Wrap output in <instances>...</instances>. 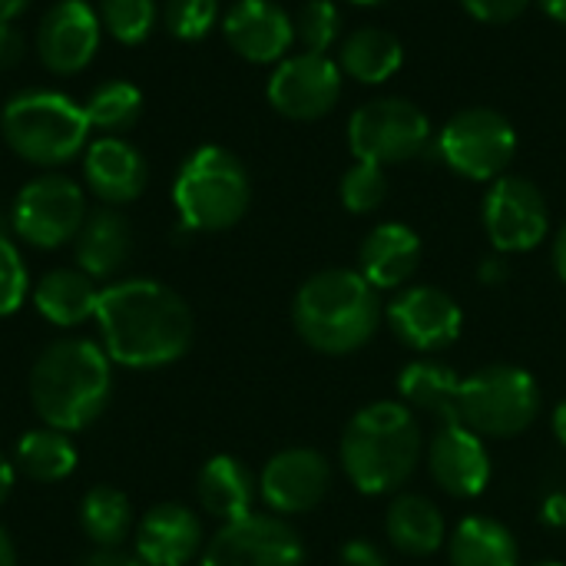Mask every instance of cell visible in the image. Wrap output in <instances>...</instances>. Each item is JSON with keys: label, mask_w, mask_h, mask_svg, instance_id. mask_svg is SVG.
<instances>
[{"label": "cell", "mask_w": 566, "mask_h": 566, "mask_svg": "<svg viewBox=\"0 0 566 566\" xmlns=\"http://www.w3.org/2000/svg\"><path fill=\"white\" fill-rule=\"evenodd\" d=\"M10 491H13V468H10V461L0 454V504L10 497Z\"/></svg>", "instance_id": "cell-45"}, {"label": "cell", "mask_w": 566, "mask_h": 566, "mask_svg": "<svg viewBox=\"0 0 566 566\" xmlns=\"http://www.w3.org/2000/svg\"><path fill=\"white\" fill-rule=\"evenodd\" d=\"M398 395L434 421H461V378L438 361H411L398 378Z\"/></svg>", "instance_id": "cell-25"}, {"label": "cell", "mask_w": 566, "mask_h": 566, "mask_svg": "<svg viewBox=\"0 0 566 566\" xmlns=\"http://www.w3.org/2000/svg\"><path fill=\"white\" fill-rule=\"evenodd\" d=\"M27 53V36L17 23H0V70H13Z\"/></svg>", "instance_id": "cell-38"}, {"label": "cell", "mask_w": 566, "mask_h": 566, "mask_svg": "<svg viewBox=\"0 0 566 566\" xmlns=\"http://www.w3.org/2000/svg\"><path fill=\"white\" fill-rule=\"evenodd\" d=\"M461 3L481 23H511L531 7V0H461Z\"/></svg>", "instance_id": "cell-37"}, {"label": "cell", "mask_w": 566, "mask_h": 566, "mask_svg": "<svg viewBox=\"0 0 566 566\" xmlns=\"http://www.w3.org/2000/svg\"><path fill=\"white\" fill-rule=\"evenodd\" d=\"M73 242H76V265L90 279H109V275H116L126 265L129 252H133L129 222L116 209H96V212H90Z\"/></svg>", "instance_id": "cell-22"}, {"label": "cell", "mask_w": 566, "mask_h": 566, "mask_svg": "<svg viewBox=\"0 0 566 566\" xmlns=\"http://www.w3.org/2000/svg\"><path fill=\"white\" fill-rule=\"evenodd\" d=\"M219 20V0H166L163 23L176 40H202Z\"/></svg>", "instance_id": "cell-35"}, {"label": "cell", "mask_w": 566, "mask_h": 566, "mask_svg": "<svg viewBox=\"0 0 566 566\" xmlns=\"http://www.w3.org/2000/svg\"><path fill=\"white\" fill-rule=\"evenodd\" d=\"M484 229L497 252H531L551 229L544 192L524 176H501L484 196Z\"/></svg>", "instance_id": "cell-12"}, {"label": "cell", "mask_w": 566, "mask_h": 566, "mask_svg": "<svg viewBox=\"0 0 566 566\" xmlns=\"http://www.w3.org/2000/svg\"><path fill=\"white\" fill-rule=\"evenodd\" d=\"M99 36V13L86 0H56L36 27L40 63L56 76H73L93 63Z\"/></svg>", "instance_id": "cell-15"}, {"label": "cell", "mask_w": 566, "mask_h": 566, "mask_svg": "<svg viewBox=\"0 0 566 566\" xmlns=\"http://www.w3.org/2000/svg\"><path fill=\"white\" fill-rule=\"evenodd\" d=\"M342 206L355 216H368L375 212L385 196H388V179L385 169L375 163H355L345 176H342Z\"/></svg>", "instance_id": "cell-34"}, {"label": "cell", "mask_w": 566, "mask_h": 566, "mask_svg": "<svg viewBox=\"0 0 566 566\" xmlns=\"http://www.w3.org/2000/svg\"><path fill=\"white\" fill-rule=\"evenodd\" d=\"M352 3H358V7H375V3H381V0H352Z\"/></svg>", "instance_id": "cell-49"}, {"label": "cell", "mask_w": 566, "mask_h": 566, "mask_svg": "<svg viewBox=\"0 0 566 566\" xmlns=\"http://www.w3.org/2000/svg\"><path fill=\"white\" fill-rule=\"evenodd\" d=\"M292 322L308 348L322 355H352L378 332V289L355 269H325L298 289Z\"/></svg>", "instance_id": "cell-3"}, {"label": "cell", "mask_w": 566, "mask_h": 566, "mask_svg": "<svg viewBox=\"0 0 566 566\" xmlns=\"http://www.w3.org/2000/svg\"><path fill=\"white\" fill-rule=\"evenodd\" d=\"M17 468L36 484H56L73 474L76 448L66 438V431L40 428L23 434V441L17 444Z\"/></svg>", "instance_id": "cell-29"}, {"label": "cell", "mask_w": 566, "mask_h": 566, "mask_svg": "<svg viewBox=\"0 0 566 566\" xmlns=\"http://www.w3.org/2000/svg\"><path fill=\"white\" fill-rule=\"evenodd\" d=\"M27 289H30V279H27V265H23V255L20 249L0 232V318L3 315H13L23 298H27Z\"/></svg>", "instance_id": "cell-36"}, {"label": "cell", "mask_w": 566, "mask_h": 566, "mask_svg": "<svg viewBox=\"0 0 566 566\" xmlns=\"http://www.w3.org/2000/svg\"><path fill=\"white\" fill-rule=\"evenodd\" d=\"M113 391L109 355L90 338H60L30 368V401L46 428L83 431L90 428Z\"/></svg>", "instance_id": "cell-2"}, {"label": "cell", "mask_w": 566, "mask_h": 566, "mask_svg": "<svg viewBox=\"0 0 566 566\" xmlns=\"http://www.w3.org/2000/svg\"><path fill=\"white\" fill-rule=\"evenodd\" d=\"M554 269H557L560 282H564V285H566V222H564V226H560L557 239H554Z\"/></svg>", "instance_id": "cell-43"}, {"label": "cell", "mask_w": 566, "mask_h": 566, "mask_svg": "<svg viewBox=\"0 0 566 566\" xmlns=\"http://www.w3.org/2000/svg\"><path fill=\"white\" fill-rule=\"evenodd\" d=\"M96 322L106 355L126 368H159L189 352L192 312L153 279L113 282L99 292Z\"/></svg>", "instance_id": "cell-1"}, {"label": "cell", "mask_w": 566, "mask_h": 566, "mask_svg": "<svg viewBox=\"0 0 566 566\" xmlns=\"http://www.w3.org/2000/svg\"><path fill=\"white\" fill-rule=\"evenodd\" d=\"M421 265V239L415 229L401 222H381L375 226L358 252V272L375 285L378 292L385 289H401Z\"/></svg>", "instance_id": "cell-21"}, {"label": "cell", "mask_w": 566, "mask_h": 566, "mask_svg": "<svg viewBox=\"0 0 566 566\" xmlns=\"http://www.w3.org/2000/svg\"><path fill=\"white\" fill-rule=\"evenodd\" d=\"M83 566H146L139 557H126V554H119V551H99V554H93L90 560Z\"/></svg>", "instance_id": "cell-41"}, {"label": "cell", "mask_w": 566, "mask_h": 566, "mask_svg": "<svg viewBox=\"0 0 566 566\" xmlns=\"http://www.w3.org/2000/svg\"><path fill=\"white\" fill-rule=\"evenodd\" d=\"M202 566H305V547L282 517L249 514L222 524L202 554Z\"/></svg>", "instance_id": "cell-11"}, {"label": "cell", "mask_w": 566, "mask_h": 566, "mask_svg": "<svg viewBox=\"0 0 566 566\" xmlns=\"http://www.w3.org/2000/svg\"><path fill=\"white\" fill-rule=\"evenodd\" d=\"M431 143V123L421 106L401 96L368 99L348 119V146L358 163L395 166L421 156Z\"/></svg>", "instance_id": "cell-9"}, {"label": "cell", "mask_w": 566, "mask_h": 566, "mask_svg": "<svg viewBox=\"0 0 566 566\" xmlns=\"http://www.w3.org/2000/svg\"><path fill=\"white\" fill-rule=\"evenodd\" d=\"M342 468L361 494H391L418 471L424 438L405 401L361 408L342 434Z\"/></svg>", "instance_id": "cell-4"}, {"label": "cell", "mask_w": 566, "mask_h": 566, "mask_svg": "<svg viewBox=\"0 0 566 566\" xmlns=\"http://www.w3.org/2000/svg\"><path fill=\"white\" fill-rule=\"evenodd\" d=\"M196 491H199V504L212 517H219L222 524L249 517L252 504H255V478H252V471L242 461L229 458V454H219V458L206 461V468L199 471Z\"/></svg>", "instance_id": "cell-23"}, {"label": "cell", "mask_w": 566, "mask_h": 566, "mask_svg": "<svg viewBox=\"0 0 566 566\" xmlns=\"http://www.w3.org/2000/svg\"><path fill=\"white\" fill-rule=\"evenodd\" d=\"M3 143L33 166L53 169L76 159L90 139V119L60 90H23L0 113Z\"/></svg>", "instance_id": "cell-5"}, {"label": "cell", "mask_w": 566, "mask_h": 566, "mask_svg": "<svg viewBox=\"0 0 566 566\" xmlns=\"http://www.w3.org/2000/svg\"><path fill=\"white\" fill-rule=\"evenodd\" d=\"M541 7L547 10V17H554L557 23L566 27V0H541Z\"/></svg>", "instance_id": "cell-48"}, {"label": "cell", "mask_w": 566, "mask_h": 566, "mask_svg": "<svg viewBox=\"0 0 566 566\" xmlns=\"http://www.w3.org/2000/svg\"><path fill=\"white\" fill-rule=\"evenodd\" d=\"M33 305L46 322L70 328L86 318H96L99 289L83 269H53L36 282Z\"/></svg>", "instance_id": "cell-24"}, {"label": "cell", "mask_w": 566, "mask_h": 566, "mask_svg": "<svg viewBox=\"0 0 566 566\" xmlns=\"http://www.w3.org/2000/svg\"><path fill=\"white\" fill-rule=\"evenodd\" d=\"M172 202L186 229L226 232L249 212V169L226 146H199L176 172Z\"/></svg>", "instance_id": "cell-6"}, {"label": "cell", "mask_w": 566, "mask_h": 566, "mask_svg": "<svg viewBox=\"0 0 566 566\" xmlns=\"http://www.w3.org/2000/svg\"><path fill=\"white\" fill-rule=\"evenodd\" d=\"M428 471L444 494L478 497L491 481L484 438H478L464 421H441V431L428 444Z\"/></svg>", "instance_id": "cell-17"}, {"label": "cell", "mask_w": 566, "mask_h": 566, "mask_svg": "<svg viewBox=\"0 0 566 566\" xmlns=\"http://www.w3.org/2000/svg\"><path fill=\"white\" fill-rule=\"evenodd\" d=\"M504 279H507L504 259H484V262H481V282H484V285H501Z\"/></svg>", "instance_id": "cell-42"}, {"label": "cell", "mask_w": 566, "mask_h": 566, "mask_svg": "<svg viewBox=\"0 0 566 566\" xmlns=\"http://www.w3.org/2000/svg\"><path fill=\"white\" fill-rule=\"evenodd\" d=\"M388 325L415 352H444L461 338L464 312L444 289L411 285L391 298Z\"/></svg>", "instance_id": "cell-14"}, {"label": "cell", "mask_w": 566, "mask_h": 566, "mask_svg": "<svg viewBox=\"0 0 566 566\" xmlns=\"http://www.w3.org/2000/svg\"><path fill=\"white\" fill-rule=\"evenodd\" d=\"M269 103L289 119H322L342 96V66L328 53H295L279 60L269 76Z\"/></svg>", "instance_id": "cell-13"}, {"label": "cell", "mask_w": 566, "mask_h": 566, "mask_svg": "<svg viewBox=\"0 0 566 566\" xmlns=\"http://www.w3.org/2000/svg\"><path fill=\"white\" fill-rule=\"evenodd\" d=\"M156 0H99V23L123 46H139L156 27Z\"/></svg>", "instance_id": "cell-32"}, {"label": "cell", "mask_w": 566, "mask_h": 566, "mask_svg": "<svg viewBox=\"0 0 566 566\" xmlns=\"http://www.w3.org/2000/svg\"><path fill=\"white\" fill-rule=\"evenodd\" d=\"M0 566H17V554H13V544L7 537V531L0 527Z\"/></svg>", "instance_id": "cell-46"}, {"label": "cell", "mask_w": 566, "mask_h": 566, "mask_svg": "<svg viewBox=\"0 0 566 566\" xmlns=\"http://www.w3.org/2000/svg\"><path fill=\"white\" fill-rule=\"evenodd\" d=\"M537 566H566V564H557V560H547V564H537Z\"/></svg>", "instance_id": "cell-50"}, {"label": "cell", "mask_w": 566, "mask_h": 566, "mask_svg": "<svg viewBox=\"0 0 566 566\" xmlns=\"http://www.w3.org/2000/svg\"><path fill=\"white\" fill-rule=\"evenodd\" d=\"M342 33V13L332 0H308L295 13V40L305 53H328V46Z\"/></svg>", "instance_id": "cell-33"}, {"label": "cell", "mask_w": 566, "mask_h": 566, "mask_svg": "<svg viewBox=\"0 0 566 566\" xmlns=\"http://www.w3.org/2000/svg\"><path fill=\"white\" fill-rule=\"evenodd\" d=\"M13 232L33 249H60L76 239L86 222L83 189L60 172L30 179L10 209Z\"/></svg>", "instance_id": "cell-10"}, {"label": "cell", "mask_w": 566, "mask_h": 566, "mask_svg": "<svg viewBox=\"0 0 566 566\" xmlns=\"http://www.w3.org/2000/svg\"><path fill=\"white\" fill-rule=\"evenodd\" d=\"M388 541L408 557H431L444 544V517L424 494H398L385 517Z\"/></svg>", "instance_id": "cell-26"}, {"label": "cell", "mask_w": 566, "mask_h": 566, "mask_svg": "<svg viewBox=\"0 0 566 566\" xmlns=\"http://www.w3.org/2000/svg\"><path fill=\"white\" fill-rule=\"evenodd\" d=\"M202 547V521L182 504L153 507L136 531V557L146 566H186Z\"/></svg>", "instance_id": "cell-20"}, {"label": "cell", "mask_w": 566, "mask_h": 566, "mask_svg": "<svg viewBox=\"0 0 566 566\" xmlns=\"http://www.w3.org/2000/svg\"><path fill=\"white\" fill-rule=\"evenodd\" d=\"M541 521L554 531H566V491H554L541 504Z\"/></svg>", "instance_id": "cell-40"}, {"label": "cell", "mask_w": 566, "mask_h": 566, "mask_svg": "<svg viewBox=\"0 0 566 566\" xmlns=\"http://www.w3.org/2000/svg\"><path fill=\"white\" fill-rule=\"evenodd\" d=\"M405 63V46L391 30L381 27H358L342 43V73L355 76L358 83H385Z\"/></svg>", "instance_id": "cell-28"}, {"label": "cell", "mask_w": 566, "mask_h": 566, "mask_svg": "<svg viewBox=\"0 0 566 566\" xmlns=\"http://www.w3.org/2000/svg\"><path fill=\"white\" fill-rule=\"evenodd\" d=\"M259 491L275 514H308L328 497L332 468L312 448H289L265 464Z\"/></svg>", "instance_id": "cell-16"}, {"label": "cell", "mask_w": 566, "mask_h": 566, "mask_svg": "<svg viewBox=\"0 0 566 566\" xmlns=\"http://www.w3.org/2000/svg\"><path fill=\"white\" fill-rule=\"evenodd\" d=\"M229 46L249 63H275L295 43V20L272 0H235L222 17Z\"/></svg>", "instance_id": "cell-18"}, {"label": "cell", "mask_w": 566, "mask_h": 566, "mask_svg": "<svg viewBox=\"0 0 566 566\" xmlns=\"http://www.w3.org/2000/svg\"><path fill=\"white\" fill-rule=\"evenodd\" d=\"M129 524H133L129 497L123 491H116V488H103L99 484L80 504V527L103 551H116L126 541Z\"/></svg>", "instance_id": "cell-30"}, {"label": "cell", "mask_w": 566, "mask_h": 566, "mask_svg": "<svg viewBox=\"0 0 566 566\" xmlns=\"http://www.w3.org/2000/svg\"><path fill=\"white\" fill-rule=\"evenodd\" d=\"M451 566H521L517 537L494 517H468L448 541Z\"/></svg>", "instance_id": "cell-27"}, {"label": "cell", "mask_w": 566, "mask_h": 566, "mask_svg": "<svg viewBox=\"0 0 566 566\" xmlns=\"http://www.w3.org/2000/svg\"><path fill=\"white\" fill-rule=\"evenodd\" d=\"M83 113L90 129H99L103 136H123L143 116V93L129 80H106L86 96Z\"/></svg>", "instance_id": "cell-31"}, {"label": "cell", "mask_w": 566, "mask_h": 566, "mask_svg": "<svg viewBox=\"0 0 566 566\" xmlns=\"http://www.w3.org/2000/svg\"><path fill=\"white\" fill-rule=\"evenodd\" d=\"M514 153H517V133L511 119L491 106H468L454 113L438 136V156L458 176L474 182L501 179Z\"/></svg>", "instance_id": "cell-8"}, {"label": "cell", "mask_w": 566, "mask_h": 566, "mask_svg": "<svg viewBox=\"0 0 566 566\" xmlns=\"http://www.w3.org/2000/svg\"><path fill=\"white\" fill-rule=\"evenodd\" d=\"M27 7L30 0H0V23H13Z\"/></svg>", "instance_id": "cell-44"}, {"label": "cell", "mask_w": 566, "mask_h": 566, "mask_svg": "<svg viewBox=\"0 0 566 566\" xmlns=\"http://www.w3.org/2000/svg\"><path fill=\"white\" fill-rule=\"evenodd\" d=\"M83 179L90 192L106 206H126L143 196L149 169L136 146L123 136H99L86 146L83 156Z\"/></svg>", "instance_id": "cell-19"}, {"label": "cell", "mask_w": 566, "mask_h": 566, "mask_svg": "<svg viewBox=\"0 0 566 566\" xmlns=\"http://www.w3.org/2000/svg\"><path fill=\"white\" fill-rule=\"evenodd\" d=\"M541 415V388L517 365H488L461 381V421L478 438H517Z\"/></svg>", "instance_id": "cell-7"}, {"label": "cell", "mask_w": 566, "mask_h": 566, "mask_svg": "<svg viewBox=\"0 0 566 566\" xmlns=\"http://www.w3.org/2000/svg\"><path fill=\"white\" fill-rule=\"evenodd\" d=\"M342 566H388V557L371 541H348L342 547Z\"/></svg>", "instance_id": "cell-39"}, {"label": "cell", "mask_w": 566, "mask_h": 566, "mask_svg": "<svg viewBox=\"0 0 566 566\" xmlns=\"http://www.w3.org/2000/svg\"><path fill=\"white\" fill-rule=\"evenodd\" d=\"M554 434H557V441L566 448V401H560L557 411H554Z\"/></svg>", "instance_id": "cell-47"}]
</instances>
